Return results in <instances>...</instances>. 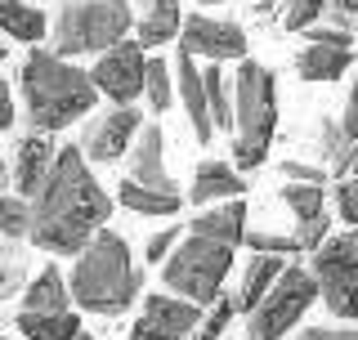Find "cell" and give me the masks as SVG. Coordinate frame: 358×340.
Segmentation results:
<instances>
[{
  "mask_svg": "<svg viewBox=\"0 0 358 340\" xmlns=\"http://www.w3.org/2000/svg\"><path fill=\"white\" fill-rule=\"evenodd\" d=\"M130 179L157 192H175V175L166 170V134L162 126H143L130 143Z\"/></svg>",
  "mask_w": 358,
  "mask_h": 340,
  "instance_id": "12",
  "label": "cell"
},
{
  "mask_svg": "<svg viewBox=\"0 0 358 340\" xmlns=\"http://www.w3.org/2000/svg\"><path fill=\"white\" fill-rule=\"evenodd\" d=\"M99 94L112 99V108H130L134 99L143 94V81H148V54H143L139 41H121L117 50L99 54L94 72H90Z\"/></svg>",
  "mask_w": 358,
  "mask_h": 340,
  "instance_id": "9",
  "label": "cell"
},
{
  "mask_svg": "<svg viewBox=\"0 0 358 340\" xmlns=\"http://www.w3.org/2000/svg\"><path fill=\"white\" fill-rule=\"evenodd\" d=\"M327 5H331V0H287V5H282V27L287 31L318 27V18L327 14Z\"/></svg>",
  "mask_w": 358,
  "mask_h": 340,
  "instance_id": "32",
  "label": "cell"
},
{
  "mask_svg": "<svg viewBox=\"0 0 358 340\" xmlns=\"http://www.w3.org/2000/svg\"><path fill=\"white\" fill-rule=\"evenodd\" d=\"M242 246H251L255 255H300V246H296V233H273V229H246L242 237Z\"/></svg>",
  "mask_w": 358,
  "mask_h": 340,
  "instance_id": "30",
  "label": "cell"
},
{
  "mask_svg": "<svg viewBox=\"0 0 358 340\" xmlns=\"http://www.w3.org/2000/svg\"><path fill=\"white\" fill-rule=\"evenodd\" d=\"M18 81H22V108H27L22 121H27L31 134L67 130L72 121H81L99 99L90 72L72 67L54 50H31L27 59H22Z\"/></svg>",
  "mask_w": 358,
  "mask_h": 340,
  "instance_id": "2",
  "label": "cell"
},
{
  "mask_svg": "<svg viewBox=\"0 0 358 340\" xmlns=\"http://www.w3.org/2000/svg\"><path fill=\"white\" fill-rule=\"evenodd\" d=\"M201 5H220V0H201Z\"/></svg>",
  "mask_w": 358,
  "mask_h": 340,
  "instance_id": "48",
  "label": "cell"
},
{
  "mask_svg": "<svg viewBox=\"0 0 358 340\" xmlns=\"http://www.w3.org/2000/svg\"><path fill=\"white\" fill-rule=\"evenodd\" d=\"M278 134V76L264 63L242 59L233 76V166L260 170Z\"/></svg>",
  "mask_w": 358,
  "mask_h": 340,
  "instance_id": "4",
  "label": "cell"
},
{
  "mask_svg": "<svg viewBox=\"0 0 358 340\" xmlns=\"http://www.w3.org/2000/svg\"><path fill=\"white\" fill-rule=\"evenodd\" d=\"M5 184H9V166H5V157H0V192H5Z\"/></svg>",
  "mask_w": 358,
  "mask_h": 340,
  "instance_id": "44",
  "label": "cell"
},
{
  "mask_svg": "<svg viewBox=\"0 0 358 340\" xmlns=\"http://www.w3.org/2000/svg\"><path fill=\"white\" fill-rule=\"evenodd\" d=\"M322 18H327L331 27H341L345 36H358V0H331Z\"/></svg>",
  "mask_w": 358,
  "mask_h": 340,
  "instance_id": "35",
  "label": "cell"
},
{
  "mask_svg": "<svg viewBox=\"0 0 358 340\" xmlns=\"http://www.w3.org/2000/svg\"><path fill=\"white\" fill-rule=\"evenodd\" d=\"M130 340H179V336H171V332H162L157 323H148V318H139L130 327Z\"/></svg>",
  "mask_w": 358,
  "mask_h": 340,
  "instance_id": "42",
  "label": "cell"
},
{
  "mask_svg": "<svg viewBox=\"0 0 358 340\" xmlns=\"http://www.w3.org/2000/svg\"><path fill=\"white\" fill-rule=\"evenodd\" d=\"M282 269H287L282 255H255L251 264H246L242 282H238V296H233V300H238V313H251L255 304L268 296V287L282 278Z\"/></svg>",
  "mask_w": 358,
  "mask_h": 340,
  "instance_id": "22",
  "label": "cell"
},
{
  "mask_svg": "<svg viewBox=\"0 0 358 340\" xmlns=\"http://www.w3.org/2000/svg\"><path fill=\"white\" fill-rule=\"evenodd\" d=\"M336 211H341L345 224H358V179H341V188H336Z\"/></svg>",
  "mask_w": 358,
  "mask_h": 340,
  "instance_id": "37",
  "label": "cell"
},
{
  "mask_svg": "<svg viewBox=\"0 0 358 340\" xmlns=\"http://www.w3.org/2000/svg\"><path fill=\"white\" fill-rule=\"evenodd\" d=\"M14 121H18V112H14V94H9V81L0 76V134L14 126Z\"/></svg>",
  "mask_w": 358,
  "mask_h": 340,
  "instance_id": "40",
  "label": "cell"
},
{
  "mask_svg": "<svg viewBox=\"0 0 358 340\" xmlns=\"http://www.w3.org/2000/svg\"><path fill=\"white\" fill-rule=\"evenodd\" d=\"M0 340H9V336H0Z\"/></svg>",
  "mask_w": 358,
  "mask_h": 340,
  "instance_id": "49",
  "label": "cell"
},
{
  "mask_svg": "<svg viewBox=\"0 0 358 340\" xmlns=\"http://www.w3.org/2000/svg\"><path fill=\"white\" fill-rule=\"evenodd\" d=\"M201 81H206V108H210V126L215 130H229L233 134V81L224 76L220 63H210L206 72H201Z\"/></svg>",
  "mask_w": 358,
  "mask_h": 340,
  "instance_id": "26",
  "label": "cell"
},
{
  "mask_svg": "<svg viewBox=\"0 0 358 340\" xmlns=\"http://www.w3.org/2000/svg\"><path fill=\"white\" fill-rule=\"evenodd\" d=\"M229 269H233V246L188 233L184 242L171 251V260L162 264V278H166V287H171L175 296L210 309V304L220 300V291H224Z\"/></svg>",
  "mask_w": 358,
  "mask_h": 340,
  "instance_id": "6",
  "label": "cell"
},
{
  "mask_svg": "<svg viewBox=\"0 0 358 340\" xmlns=\"http://www.w3.org/2000/svg\"><path fill=\"white\" fill-rule=\"evenodd\" d=\"M18 332L27 340H76L85 327H81V318H76L72 309L67 313H27L22 309L18 313Z\"/></svg>",
  "mask_w": 358,
  "mask_h": 340,
  "instance_id": "23",
  "label": "cell"
},
{
  "mask_svg": "<svg viewBox=\"0 0 358 340\" xmlns=\"http://www.w3.org/2000/svg\"><path fill=\"white\" fill-rule=\"evenodd\" d=\"M175 90L184 99V112H188V130H193L197 143H210L215 139V126H210V108H206V81H201V67L193 54L175 50Z\"/></svg>",
  "mask_w": 358,
  "mask_h": 340,
  "instance_id": "13",
  "label": "cell"
},
{
  "mask_svg": "<svg viewBox=\"0 0 358 340\" xmlns=\"http://www.w3.org/2000/svg\"><path fill=\"white\" fill-rule=\"evenodd\" d=\"M67 304H72V291H67V278L54 264H45L22 287V309L27 313H67Z\"/></svg>",
  "mask_w": 358,
  "mask_h": 340,
  "instance_id": "21",
  "label": "cell"
},
{
  "mask_svg": "<svg viewBox=\"0 0 358 340\" xmlns=\"http://www.w3.org/2000/svg\"><path fill=\"white\" fill-rule=\"evenodd\" d=\"M18 287H22V255L9 237H0V300L14 296Z\"/></svg>",
  "mask_w": 358,
  "mask_h": 340,
  "instance_id": "33",
  "label": "cell"
},
{
  "mask_svg": "<svg viewBox=\"0 0 358 340\" xmlns=\"http://www.w3.org/2000/svg\"><path fill=\"white\" fill-rule=\"evenodd\" d=\"M117 201L134 215H175L184 201H179V192H157V188H143L126 179V184H117Z\"/></svg>",
  "mask_w": 358,
  "mask_h": 340,
  "instance_id": "25",
  "label": "cell"
},
{
  "mask_svg": "<svg viewBox=\"0 0 358 340\" xmlns=\"http://www.w3.org/2000/svg\"><path fill=\"white\" fill-rule=\"evenodd\" d=\"M143 94H148V104L152 112H166L175 104V67L166 63V59H148V81H143Z\"/></svg>",
  "mask_w": 358,
  "mask_h": 340,
  "instance_id": "28",
  "label": "cell"
},
{
  "mask_svg": "<svg viewBox=\"0 0 358 340\" xmlns=\"http://www.w3.org/2000/svg\"><path fill=\"white\" fill-rule=\"evenodd\" d=\"M143 318L157 323L162 332H171V336H193L197 332V323H201V304L193 300H184V296H143Z\"/></svg>",
  "mask_w": 358,
  "mask_h": 340,
  "instance_id": "19",
  "label": "cell"
},
{
  "mask_svg": "<svg viewBox=\"0 0 358 340\" xmlns=\"http://www.w3.org/2000/svg\"><path fill=\"white\" fill-rule=\"evenodd\" d=\"M67 291H72V300L81 304L85 313H99V318L126 313L143 291V274L130 260V242L117 237L112 229H99L94 242L76 255Z\"/></svg>",
  "mask_w": 358,
  "mask_h": 340,
  "instance_id": "3",
  "label": "cell"
},
{
  "mask_svg": "<svg viewBox=\"0 0 358 340\" xmlns=\"http://www.w3.org/2000/svg\"><path fill=\"white\" fill-rule=\"evenodd\" d=\"M278 197H282V206H287L291 215H296V224L327 215V211H322V201H327L322 184H287V188H278Z\"/></svg>",
  "mask_w": 358,
  "mask_h": 340,
  "instance_id": "27",
  "label": "cell"
},
{
  "mask_svg": "<svg viewBox=\"0 0 358 340\" xmlns=\"http://www.w3.org/2000/svg\"><path fill=\"white\" fill-rule=\"evenodd\" d=\"M313 300H318L313 274L300 264H287L282 278L268 287V296L246 313V340H282L287 332H296V323L309 313Z\"/></svg>",
  "mask_w": 358,
  "mask_h": 340,
  "instance_id": "7",
  "label": "cell"
},
{
  "mask_svg": "<svg viewBox=\"0 0 358 340\" xmlns=\"http://www.w3.org/2000/svg\"><path fill=\"white\" fill-rule=\"evenodd\" d=\"M242 192H246L242 170L238 166H224V162H215V157H206V162L197 166V175H193L188 197L206 206V201H233V197H242Z\"/></svg>",
  "mask_w": 358,
  "mask_h": 340,
  "instance_id": "15",
  "label": "cell"
},
{
  "mask_svg": "<svg viewBox=\"0 0 358 340\" xmlns=\"http://www.w3.org/2000/svg\"><path fill=\"white\" fill-rule=\"evenodd\" d=\"M309 274L318 282V300L327 304L336 318L358 323V229L327 237L313 251Z\"/></svg>",
  "mask_w": 358,
  "mask_h": 340,
  "instance_id": "8",
  "label": "cell"
},
{
  "mask_svg": "<svg viewBox=\"0 0 358 340\" xmlns=\"http://www.w3.org/2000/svg\"><path fill=\"white\" fill-rule=\"evenodd\" d=\"M345 179H358V162H354V166H350V175H345Z\"/></svg>",
  "mask_w": 358,
  "mask_h": 340,
  "instance_id": "45",
  "label": "cell"
},
{
  "mask_svg": "<svg viewBox=\"0 0 358 340\" xmlns=\"http://www.w3.org/2000/svg\"><path fill=\"white\" fill-rule=\"evenodd\" d=\"M345 134H350V139H358V76H354V90H350V104H345Z\"/></svg>",
  "mask_w": 358,
  "mask_h": 340,
  "instance_id": "43",
  "label": "cell"
},
{
  "mask_svg": "<svg viewBox=\"0 0 358 340\" xmlns=\"http://www.w3.org/2000/svg\"><path fill=\"white\" fill-rule=\"evenodd\" d=\"M354 63V45H305V50L296 54V72H300V81H313V85H322V81H341L345 76V67Z\"/></svg>",
  "mask_w": 358,
  "mask_h": 340,
  "instance_id": "18",
  "label": "cell"
},
{
  "mask_svg": "<svg viewBox=\"0 0 358 340\" xmlns=\"http://www.w3.org/2000/svg\"><path fill=\"white\" fill-rule=\"evenodd\" d=\"M278 170L287 175V184H327V170L313 166V162H296V157H287Z\"/></svg>",
  "mask_w": 358,
  "mask_h": 340,
  "instance_id": "36",
  "label": "cell"
},
{
  "mask_svg": "<svg viewBox=\"0 0 358 340\" xmlns=\"http://www.w3.org/2000/svg\"><path fill=\"white\" fill-rule=\"evenodd\" d=\"M31 229V201L18 192H0V237H27Z\"/></svg>",
  "mask_w": 358,
  "mask_h": 340,
  "instance_id": "29",
  "label": "cell"
},
{
  "mask_svg": "<svg viewBox=\"0 0 358 340\" xmlns=\"http://www.w3.org/2000/svg\"><path fill=\"white\" fill-rule=\"evenodd\" d=\"M175 246H179V229L171 224V229H162V233H152V237H148V260H162V264H166Z\"/></svg>",
  "mask_w": 358,
  "mask_h": 340,
  "instance_id": "38",
  "label": "cell"
},
{
  "mask_svg": "<svg viewBox=\"0 0 358 340\" xmlns=\"http://www.w3.org/2000/svg\"><path fill=\"white\" fill-rule=\"evenodd\" d=\"M139 130H143L139 108H108V112H99V117L81 130V153H85V162H94V166H117V157L130 153V143H134V134H139Z\"/></svg>",
  "mask_w": 358,
  "mask_h": 340,
  "instance_id": "10",
  "label": "cell"
},
{
  "mask_svg": "<svg viewBox=\"0 0 358 340\" xmlns=\"http://www.w3.org/2000/svg\"><path fill=\"white\" fill-rule=\"evenodd\" d=\"M134 27H139V45H143V50L175 41L179 27H184L179 0H139V9H134Z\"/></svg>",
  "mask_w": 358,
  "mask_h": 340,
  "instance_id": "16",
  "label": "cell"
},
{
  "mask_svg": "<svg viewBox=\"0 0 358 340\" xmlns=\"http://www.w3.org/2000/svg\"><path fill=\"white\" fill-rule=\"evenodd\" d=\"M233 313H238V300L233 296H220L215 304H210L206 313H201V323H197V332L188 336V340H220L224 332H229V323H233Z\"/></svg>",
  "mask_w": 358,
  "mask_h": 340,
  "instance_id": "31",
  "label": "cell"
},
{
  "mask_svg": "<svg viewBox=\"0 0 358 340\" xmlns=\"http://www.w3.org/2000/svg\"><path fill=\"white\" fill-rule=\"evenodd\" d=\"M108 215H112V197L99 188L81 143H63L50 179L31 197L27 237L50 255H81L94 242V233L108 224Z\"/></svg>",
  "mask_w": 358,
  "mask_h": 340,
  "instance_id": "1",
  "label": "cell"
},
{
  "mask_svg": "<svg viewBox=\"0 0 358 340\" xmlns=\"http://www.w3.org/2000/svg\"><path fill=\"white\" fill-rule=\"evenodd\" d=\"M327 237H331V220H327V215L296 224V246H300V251H318V246L327 242Z\"/></svg>",
  "mask_w": 358,
  "mask_h": 340,
  "instance_id": "34",
  "label": "cell"
},
{
  "mask_svg": "<svg viewBox=\"0 0 358 340\" xmlns=\"http://www.w3.org/2000/svg\"><path fill=\"white\" fill-rule=\"evenodd\" d=\"M9 59V45H0V63H5Z\"/></svg>",
  "mask_w": 358,
  "mask_h": 340,
  "instance_id": "46",
  "label": "cell"
},
{
  "mask_svg": "<svg viewBox=\"0 0 358 340\" xmlns=\"http://www.w3.org/2000/svg\"><path fill=\"white\" fill-rule=\"evenodd\" d=\"M130 27L134 9L126 0H67L50 27V41L59 59H81V54L117 50Z\"/></svg>",
  "mask_w": 358,
  "mask_h": 340,
  "instance_id": "5",
  "label": "cell"
},
{
  "mask_svg": "<svg viewBox=\"0 0 358 340\" xmlns=\"http://www.w3.org/2000/svg\"><path fill=\"white\" fill-rule=\"evenodd\" d=\"M193 237H210V242L238 246L246 237V201L233 197V201H215L210 211H201L193 220Z\"/></svg>",
  "mask_w": 358,
  "mask_h": 340,
  "instance_id": "17",
  "label": "cell"
},
{
  "mask_svg": "<svg viewBox=\"0 0 358 340\" xmlns=\"http://www.w3.org/2000/svg\"><path fill=\"white\" fill-rule=\"evenodd\" d=\"M0 31H9L14 41L36 45V41H45V14L31 9L27 0H0Z\"/></svg>",
  "mask_w": 358,
  "mask_h": 340,
  "instance_id": "24",
  "label": "cell"
},
{
  "mask_svg": "<svg viewBox=\"0 0 358 340\" xmlns=\"http://www.w3.org/2000/svg\"><path fill=\"white\" fill-rule=\"evenodd\" d=\"M76 340H94V336H90V332H81V336H76Z\"/></svg>",
  "mask_w": 358,
  "mask_h": 340,
  "instance_id": "47",
  "label": "cell"
},
{
  "mask_svg": "<svg viewBox=\"0 0 358 340\" xmlns=\"http://www.w3.org/2000/svg\"><path fill=\"white\" fill-rule=\"evenodd\" d=\"M313 148H318V166L327 170V175H350V166L358 162V139L345 134L341 121L331 117H318V139H313Z\"/></svg>",
  "mask_w": 358,
  "mask_h": 340,
  "instance_id": "20",
  "label": "cell"
},
{
  "mask_svg": "<svg viewBox=\"0 0 358 340\" xmlns=\"http://www.w3.org/2000/svg\"><path fill=\"white\" fill-rule=\"evenodd\" d=\"M175 50L193 54V59H246V31L229 18H210V14H188V22L179 27V45Z\"/></svg>",
  "mask_w": 358,
  "mask_h": 340,
  "instance_id": "11",
  "label": "cell"
},
{
  "mask_svg": "<svg viewBox=\"0 0 358 340\" xmlns=\"http://www.w3.org/2000/svg\"><path fill=\"white\" fill-rule=\"evenodd\" d=\"M305 36H309L313 45H354V36H345V31L331 27V22H327V27H309Z\"/></svg>",
  "mask_w": 358,
  "mask_h": 340,
  "instance_id": "39",
  "label": "cell"
},
{
  "mask_svg": "<svg viewBox=\"0 0 358 340\" xmlns=\"http://www.w3.org/2000/svg\"><path fill=\"white\" fill-rule=\"evenodd\" d=\"M296 340H358V332H345V327H309Z\"/></svg>",
  "mask_w": 358,
  "mask_h": 340,
  "instance_id": "41",
  "label": "cell"
},
{
  "mask_svg": "<svg viewBox=\"0 0 358 340\" xmlns=\"http://www.w3.org/2000/svg\"><path fill=\"white\" fill-rule=\"evenodd\" d=\"M54 157H59V148L50 143V134H22L18 153H14V170H9L18 197H27V201L36 197L41 184L50 179V170H54Z\"/></svg>",
  "mask_w": 358,
  "mask_h": 340,
  "instance_id": "14",
  "label": "cell"
}]
</instances>
